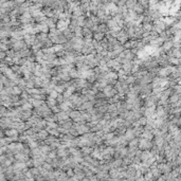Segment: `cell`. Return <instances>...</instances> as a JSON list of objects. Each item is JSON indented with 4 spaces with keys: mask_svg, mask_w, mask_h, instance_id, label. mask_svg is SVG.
I'll list each match as a JSON object with an SVG mask.
<instances>
[{
    "mask_svg": "<svg viewBox=\"0 0 181 181\" xmlns=\"http://www.w3.org/2000/svg\"><path fill=\"white\" fill-rule=\"evenodd\" d=\"M168 62H169V64L173 65V66H178V65H180V58L168 57Z\"/></svg>",
    "mask_w": 181,
    "mask_h": 181,
    "instance_id": "7c38bea8",
    "label": "cell"
},
{
    "mask_svg": "<svg viewBox=\"0 0 181 181\" xmlns=\"http://www.w3.org/2000/svg\"><path fill=\"white\" fill-rule=\"evenodd\" d=\"M138 144H139V137H136L131 139L130 141H128V144H127V147L129 148H138Z\"/></svg>",
    "mask_w": 181,
    "mask_h": 181,
    "instance_id": "5b68a950",
    "label": "cell"
},
{
    "mask_svg": "<svg viewBox=\"0 0 181 181\" xmlns=\"http://www.w3.org/2000/svg\"><path fill=\"white\" fill-rule=\"evenodd\" d=\"M68 75H69L71 78H76V77H80V73H78L77 69H76L75 67H74V68H72V69L70 70L69 72H68Z\"/></svg>",
    "mask_w": 181,
    "mask_h": 181,
    "instance_id": "9c48e42d",
    "label": "cell"
},
{
    "mask_svg": "<svg viewBox=\"0 0 181 181\" xmlns=\"http://www.w3.org/2000/svg\"><path fill=\"white\" fill-rule=\"evenodd\" d=\"M58 125L62 126L63 128H65V129H69V128H71L72 126H73V121H72V119H70V118H68V119L66 120H63V121H59L57 122Z\"/></svg>",
    "mask_w": 181,
    "mask_h": 181,
    "instance_id": "7a4b0ae2",
    "label": "cell"
},
{
    "mask_svg": "<svg viewBox=\"0 0 181 181\" xmlns=\"http://www.w3.org/2000/svg\"><path fill=\"white\" fill-rule=\"evenodd\" d=\"M108 30H109V29H108V27L106 26V23H104V22H101L100 24H98V31H96V32L106 33Z\"/></svg>",
    "mask_w": 181,
    "mask_h": 181,
    "instance_id": "30bf717a",
    "label": "cell"
},
{
    "mask_svg": "<svg viewBox=\"0 0 181 181\" xmlns=\"http://www.w3.org/2000/svg\"><path fill=\"white\" fill-rule=\"evenodd\" d=\"M151 146H153V141L139 137V144H138V148L139 149H141V150H149L151 148Z\"/></svg>",
    "mask_w": 181,
    "mask_h": 181,
    "instance_id": "6da1fadb",
    "label": "cell"
},
{
    "mask_svg": "<svg viewBox=\"0 0 181 181\" xmlns=\"http://www.w3.org/2000/svg\"><path fill=\"white\" fill-rule=\"evenodd\" d=\"M54 90H55L57 93H63V92L66 90V88L62 85V84H58V85H55L54 86Z\"/></svg>",
    "mask_w": 181,
    "mask_h": 181,
    "instance_id": "4fadbf2b",
    "label": "cell"
},
{
    "mask_svg": "<svg viewBox=\"0 0 181 181\" xmlns=\"http://www.w3.org/2000/svg\"><path fill=\"white\" fill-rule=\"evenodd\" d=\"M104 38H105V33L102 32H94L92 35V39L96 40V41H102Z\"/></svg>",
    "mask_w": 181,
    "mask_h": 181,
    "instance_id": "8992f818",
    "label": "cell"
},
{
    "mask_svg": "<svg viewBox=\"0 0 181 181\" xmlns=\"http://www.w3.org/2000/svg\"><path fill=\"white\" fill-rule=\"evenodd\" d=\"M56 117H57V122H59V121H63V120L68 119L69 115H68L67 111H59L56 113Z\"/></svg>",
    "mask_w": 181,
    "mask_h": 181,
    "instance_id": "ba28073f",
    "label": "cell"
},
{
    "mask_svg": "<svg viewBox=\"0 0 181 181\" xmlns=\"http://www.w3.org/2000/svg\"><path fill=\"white\" fill-rule=\"evenodd\" d=\"M56 102H57V104H59V103H63L64 102V96H63V94L62 93H58V95L56 96Z\"/></svg>",
    "mask_w": 181,
    "mask_h": 181,
    "instance_id": "9a60e30c",
    "label": "cell"
},
{
    "mask_svg": "<svg viewBox=\"0 0 181 181\" xmlns=\"http://www.w3.org/2000/svg\"><path fill=\"white\" fill-rule=\"evenodd\" d=\"M38 147L40 148V150H41L42 154H48L50 150H51V147H50V145H48V144H44V145H39Z\"/></svg>",
    "mask_w": 181,
    "mask_h": 181,
    "instance_id": "8fae6325",
    "label": "cell"
},
{
    "mask_svg": "<svg viewBox=\"0 0 181 181\" xmlns=\"http://www.w3.org/2000/svg\"><path fill=\"white\" fill-rule=\"evenodd\" d=\"M82 33H83V38H92V35H93L92 31L89 28H86V27L82 28Z\"/></svg>",
    "mask_w": 181,
    "mask_h": 181,
    "instance_id": "3957f363",
    "label": "cell"
},
{
    "mask_svg": "<svg viewBox=\"0 0 181 181\" xmlns=\"http://www.w3.org/2000/svg\"><path fill=\"white\" fill-rule=\"evenodd\" d=\"M57 95H58V93L54 89H52L51 91L47 94V96H49V98H51V99H56V96H57Z\"/></svg>",
    "mask_w": 181,
    "mask_h": 181,
    "instance_id": "5bb4252c",
    "label": "cell"
},
{
    "mask_svg": "<svg viewBox=\"0 0 181 181\" xmlns=\"http://www.w3.org/2000/svg\"><path fill=\"white\" fill-rule=\"evenodd\" d=\"M124 138H125L126 141H130L131 139L136 138V136H135V133H133L131 128H127V129H126L125 133H124Z\"/></svg>",
    "mask_w": 181,
    "mask_h": 181,
    "instance_id": "277c9868",
    "label": "cell"
},
{
    "mask_svg": "<svg viewBox=\"0 0 181 181\" xmlns=\"http://www.w3.org/2000/svg\"><path fill=\"white\" fill-rule=\"evenodd\" d=\"M141 138H144V139H146V140H153V138H154V135L151 133L150 130H143L141 133V136H140Z\"/></svg>",
    "mask_w": 181,
    "mask_h": 181,
    "instance_id": "52a82bcc",
    "label": "cell"
}]
</instances>
